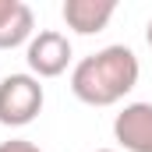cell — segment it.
<instances>
[{
    "label": "cell",
    "instance_id": "1",
    "mask_svg": "<svg viewBox=\"0 0 152 152\" xmlns=\"http://www.w3.org/2000/svg\"><path fill=\"white\" fill-rule=\"evenodd\" d=\"M138 57L127 46H106L71 71V92L88 106H113L138 85Z\"/></svg>",
    "mask_w": 152,
    "mask_h": 152
},
{
    "label": "cell",
    "instance_id": "2",
    "mask_svg": "<svg viewBox=\"0 0 152 152\" xmlns=\"http://www.w3.org/2000/svg\"><path fill=\"white\" fill-rule=\"evenodd\" d=\"M42 85L36 75H7L0 81V124L4 127H25L42 110Z\"/></svg>",
    "mask_w": 152,
    "mask_h": 152
},
{
    "label": "cell",
    "instance_id": "3",
    "mask_svg": "<svg viewBox=\"0 0 152 152\" xmlns=\"http://www.w3.org/2000/svg\"><path fill=\"white\" fill-rule=\"evenodd\" d=\"M25 60L32 67V75L39 78H57L67 71L71 64V39L57 28H42L39 36L28 39V50H25Z\"/></svg>",
    "mask_w": 152,
    "mask_h": 152
},
{
    "label": "cell",
    "instance_id": "4",
    "mask_svg": "<svg viewBox=\"0 0 152 152\" xmlns=\"http://www.w3.org/2000/svg\"><path fill=\"white\" fill-rule=\"evenodd\" d=\"M113 138L127 152H152V103H127L113 120Z\"/></svg>",
    "mask_w": 152,
    "mask_h": 152
},
{
    "label": "cell",
    "instance_id": "5",
    "mask_svg": "<svg viewBox=\"0 0 152 152\" xmlns=\"http://www.w3.org/2000/svg\"><path fill=\"white\" fill-rule=\"evenodd\" d=\"M117 4L113 0H64L60 14L67 21V28L78 32V36H96L110 25Z\"/></svg>",
    "mask_w": 152,
    "mask_h": 152
},
{
    "label": "cell",
    "instance_id": "6",
    "mask_svg": "<svg viewBox=\"0 0 152 152\" xmlns=\"http://www.w3.org/2000/svg\"><path fill=\"white\" fill-rule=\"evenodd\" d=\"M36 18L32 7L21 0H0V50H14L32 39Z\"/></svg>",
    "mask_w": 152,
    "mask_h": 152
},
{
    "label": "cell",
    "instance_id": "7",
    "mask_svg": "<svg viewBox=\"0 0 152 152\" xmlns=\"http://www.w3.org/2000/svg\"><path fill=\"white\" fill-rule=\"evenodd\" d=\"M0 152H42V149L28 138H11V142H0Z\"/></svg>",
    "mask_w": 152,
    "mask_h": 152
},
{
    "label": "cell",
    "instance_id": "8",
    "mask_svg": "<svg viewBox=\"0 0 152 152\" xmlns=\"http://www.w3.org/2000/svg\"><path fill=\"white\" fill-rule=\"evenodd\" d=\"M145 42L152 46V18H149V25H145Z\"/></svg>",
    "mask_w": 152,
    "mask_h": 152
},
{
    "label": "cell",
    "instance_id": "9",
    "mask_svg": "<svg viewBox=\"0 0 152 152\" xmlns=\"http://www.w3.org/2000/svg\"><path fill=\"white\" fill-rule=\"evenodd\" d=\"M96 152H117V149H96Z\"/></svg>",
    "mask_w": 152,
    "mask_h": 152
}]
</instances>
